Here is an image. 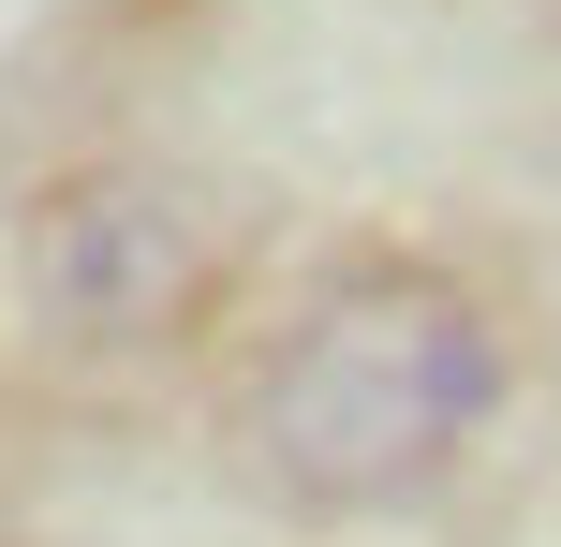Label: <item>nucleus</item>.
<instances>
[{
  "label": "nucleus",
  "instance_id": "obj_1",
  "mask_svg": "<svg viewBox=\"0 0 561 547\" xmlns=\"http://www.w3.org/2000/svg\"><path fill=\"white\" fill-rule=\"evenodd\" d=\"M503 400V341L444 266H340L252 385V459L296 503H399Z\"/></svg>",
  "mask_w": 561,
  "mask_h": 547
},
{
  "label": "nucleus",
  "instance_id": "obj_2",
  "mask_svg": "<svg viewBox=\"0 0 561 547\" xmlns=\"http://www.w3.org/2000/svg\"><path fill=\"white\" fill-rule=\"evenodd\" d=\"M222 282V223L163 163H89L30 207V311L59 341H163Z\"/></svg>",
  "mask_w": 561,
  "mask_h": 547
}]
</instances>
